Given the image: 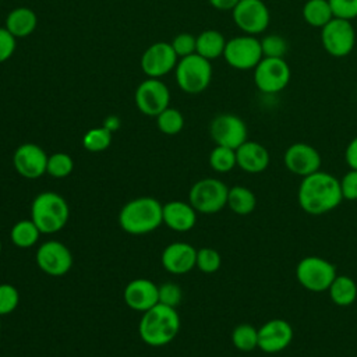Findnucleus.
<instances>
[{
	"label": "nucleus",
	"mask_w": 357,
	"mask_h": 357,
	"mask_svg": "<svg viewBox=\"0 0 357 357\" xmlns=\"http://www.w3.org/2000/svg\"><path fill=\"white\" fill-rule=\"evenodd\" d=\"M343 201L340 181L328 172L318 170L301 178L297 190L298 206L308 215H324Z\"/></svg>",
	"instance_id": "obj_1"
},
{
	"label": "nucleus",
	"mask_w": 357,
	"mask_h": 357,
	"mask_svg": "<svg viewBox=\"0 0 357 357\" xmlns=\"http://www.w3.org/2000/svg\"><path fill=\"white\" fill-rule=\"evenodd\" d=\"M180 331V317L174 307L158 303L148 311L142 312L138 332L141 339L152 346L160 347L169 344Z\"/></svg>",
	"instance_id": "obj_2"
},
{
	"label": "nucleus",
	"mask_w": 357,
	"mask_h": 357,
	"mask_svg": "<svg viewBox=\"0 0 357 357\" xmlns=\"http://www.w3.org/2000/svg\"><path fill=\"white\" fill-rule=\"evenodd\" d=\"M163 205L152 197H139L128 201L120 211L121 229L134 236L156 230L163 223Z\"/></svg>",
	"instance_id": "obj_3"
},
{
	"label": "nucleus",
	"mask_w": 357,
	"mask_h": 357,
	"mask_svg": "<svg viewBox=\"0 0 357 357\" xmlns=\"http://www.w3.org/2000/svg\"><path fill=\"white\" fill-rule=\"evenodd\" d=\"M70 216L67 201L57 192L45 191L38 194L31 205V219L42 234L60 231Z\"/></svg>",
	"instance_id": "obj_4"
},
{
	"label": "nucleus",
	"mask_w": 357,
	"mask_h": 357,
	"mask_svg": "<svg viewBox=\"0 0 357 357\" xmlns=\"http://www.w3.org/2000/svg\"><path fill=\"white\" fill-rule=\"evenodd\" d=\"M174 75L176 82L183 92L197 95L209 86L212 79V66L209 60L194 53L181 57L177 61Z\"/></svg>",
	"instance_id": "obj_5"
},
{
	"label": "nucleus",
	"mask_w": 357,
	"mask_h": 357,
	"mask_svg": "<svg viewBox=\"0 0 357 357\" xmlns=\"http://www.w3.org/2000/svg\"><path fill=\"white\" fill-rule=\"evenodd\" d=\"M336 266L318 255L301 258L296 265V279L308 291H326L336 278Z\"/></svg>",
	"instance_id": "obj_6"
},
{
	"label": "nucleus",
	"mask_w": 357,
	"mask_h": 357,
	"mask_svg": "<svg viewBox=\"0 0 357 357\" xmlns=\"http://www.w3.org/2000/svg\"><path fill=\"white\" fill-rule=\"evenodd\" d=\"M229 187L219 178H202L192 184L188 199L191 206L201 213H216L227 206Z\"/></svg>",
	"instance_id": "obj_7"
},
{
	"label": "nucleus",
	"mask_w": 357,
	"mask_h": 357,
	"mask_svg": "<svg viewBox=\"0 0 357 357\" xmlns=\"http://www.w3.org/2000/svg\"><path fill=\"white\" fill-rule=\"evenodd\" d=\"M223 57L236 70H251L262 60L261 40L254 35H241L226 42Z\"/></svg>",
	"instance_id": "obj_8"
},
{
	"label": "nucleus",
	"mask_w": 357,
	"mask_h": 357,
	"mask_svg": "<svg viewBox=\"0 0 357 357\" xmlns=\"http://www.w3.org/2000/svg\"><path fill=\"white\" fill-rule=\"evenodd\" d=\"M291 71L284 59L262 57L254 68V82L264 93H278L290 82Z\"/></svg>",
	"instance_id": "obj_9"
},
{
	"label": "nucleus",
	"mask_w": 357,
	"mask_h": 357,
	"mask_svg": "<svg viewBox=\"0 0 357 357\" xmlns=\"http://www.w3.org/2000/svg\"><path fill=\"white\" fill-rule=\"evenodd\" d=\"M321 29L322 46L331 56L344 57L353 50L356 45V29L349 20L335 17Z\"/></svg>",
	"instance_id": "obj_10"
},
{
	"label": "nucleus",
	"mask_w": 357,
	"mask_h": 357,
	"mask_svg": "<svg viewBox=\"0 0 357 357\" xmlns=\"http://www.w3.org/2000/svg\"><path fill=\"white\" fill-rule=\"evenodd\" d=\"M134 102L137 109L145 114L156 117L170 102V91L159 78H146L135 89Z\"/></svg>",
	"instance_id": "obj_11"
},
{
	"label": "nucleus",
	"mask_w": 357,
	"mask_h": 357,
	"mask_svg": "<svg viewBox=\"0 0 357 357\" xmlns=\"http://www.w3.org/2000/svg\"><path fill=\"white\" fill-rule=\"evenodd\" d=\"M233 21L247 35L264 32L269 25V10L262 0H240L231 10Z\"/></svg>",
	"instance_id": "obj_12"
},
{
	"label": "nucleus",
	"mask_w": 357,
	"mask_h": 357,
	"mask_svg": "<svg viewBox=\"0 0 357 357\" xmlns=\"http://www.w3.org/2000/svg\"><path fill=\"white\" fill-rule=\"evenodd\" d=\"M209 132L216 145L237 149L247 141L248 131L243 119L231 113H222L211 121Z\"/></svg>",
	"instance_id": "obj_13"
},
{
	"label": "nucleus",
	"mask_w": 357,
	"mask_h": 357,
	"mask_svg": "<svg viewBox=\"0 0 357 357\" xmlns=\"http://www.w3.org/2000/svg\"><path fill=\"white\" fill-rule=\"evenodd\" d=\"M36 264L39 269L49 276H63L73 266V254L63 243L49 240L39 245L36 251Z\"/></svg>",
	"instance_id": "obj_14"
},
{
	"label": "nucleus",
	"mask_w": 357,
	"mask_h": 357,
	"mask_svg": "<svg viewBox=\"0 0 357 357\" xmlns=\"http://www.w3.org/2000/svg\"><path fill=\"white\" fill-rule=\"evenodd\" d=\"M294 332L290 322L283 318H272L258 328V349L266 354H276L287 349Z\"/></svg>",
	"instance_id": "obj_15"
},
{
	"label": "nucleus",
	"mask_w": 357,
	"mask_h": 357,
	"mask_svg": "<svg viewBox=\"0 0 357 357\" xmlns=\"http://www.w3.org/2000/svg\"><path fill=\"white\" fill-rule=\"evenodd\" d=\"M177 54L167 42L152 43L141 56V68L149 78H160L176 68Z\"/></svg>",
	"instance_id": "obj_16"
},
{
	"label": "nucleus",
	"mask_w": 357,
	"mask_h": 357,
	"mask_svg": "<svg viewBox=\"0 0 357 357\" xmlns=\"http://www.w3.org/2000/svg\"><path fill=\"white\" fill-rule=\"evenodd\" d=\"M321 155L319 152L310 144L296 142L291 144L283 155V163L286 169L301 178L310 176L319 170L321 167Z\"/></svg>",
	"instance_id": "obj_17"
},
{
	"label": "nucleus",
	"mask_w": 357,
	"mask_h": 357,
	"mask_svg": "<svg viewBox=\"0 0 357 357\" xmlns=\"http://www.w3.org/2000/svg\"><path fill=\"white\" fill-rule=\"evenodd\" d=\"M49 156L36 144L26 142L20 145L13 155V165L17 173L25 178H39L46 173Z\"/></svg>",
	"instance_id": "obj_18"
},
{
	"label": "nucleus",
	"mask_w": 357,
	"mask_h": 357,
	"mask_svg": "<svg viewBox=\"0 0 357 357\" xmlns=\"http://www.w3.org/2000/svg\"><path fill=\"white\" fill-rule=\"evenodd\" d=\"M123 298L131 310L145 312L159 303V286L149 279H134L126 286Z\"/></svg>",
	"instance_id": "obj_19"
},
{
	"label": "nucleus",
	"mask_w": 357,
	"mask_h": 357,
	"mask_svg": "<svg viewBox=\"0 0 357 357\" xmlns=\"http://www.w3.org/2000/svg\"><path fill=\"white\" fill-rule=\"evenodd\" d=\"M197 264V250L188 243H172L162 252L163 268L174 275L190 272Z\"/></svg>",
	"instance_id": "obj_20"
},
{
	"label": "nucleus",
	"mask_w": 357,
	"mask_h": 357,
	"mask_svg": "<svg viewBox=\"0 0 357 357\" xmlns=\"http://www.w3.org/2000/svg\"><path fill=\"white\" fill-rule=\"evenodd\" d=\"M237 166L250 174L262 173L271 162L268 149L255 141H245L236 149Z\"/></svg>",
	"instance_id": "obj_21"
},
{
	"label": "nucleus",
	"mask_w": 357,
	"mask_h": 357,
	"mask_svg": "<svg viewBox=\"0 0 357 357\" xmlns=\"http://www.w3.org/2000/svg\"><path fill=\"white\" fill-rule=\"evenodd\" d=\"M163 223L174 231H188L197 223V211L190 202L170 201L163 205Z\"/></svg>",
	"instance_id": "obj_22"
},
{
	"label": "nucleus",
	"mask_w": 357,
	"mask_h": 357,
	"mask_svg": "<svg viewBox=\"0 0 357 357\" xmlns=\"http://www.w3.org/2000/svg\"><path fill=\"white\" fill-rule=\"evenodd\" d=\"M38 25V17L32 8L17 7L6 17V28L18 39L31 35Z\"/></svg>",
	"instance_id": "obj_23"
},
{
	"label": "nucleus",
	"mask_w": 357,
	"mask_h": 357,
	"mask_svg": "<svg viewBox=\"0 0 357 357\" xmlns=\"http://www.w3.org/2000/svg\"><path fill=\"white\" fill-rule=\"evenodd\" d=\"M225 36L216 29H205L197 36L195 53L206 60H215L223 56L226 46Z\"/></svg>",
	"instance_id": "obj_24"
},
{
	"label": "nucleus",
	"mask_w": 357,
	"mask_h": 357,
	"mask_svg": "<svg viewBox=\"0 0 357 357\" xmlns=\"http://www.w3.org/2000/svg\"><path fill=\"white\" fill-rule=\"evenodd\" d=\"M326 291L329 293L332 303L339 307H349L357 298V284L346 275H336Z\"/></svg>",
	"instance_id": "obj_25"
},
{
	"label": "nucleus",
	"mask_w": 357,
	"mask_h": 357,
	"mask_svg": "<svg viewBox=\"0 0 357 357\" xmlns=\"http://www.w3.org/2000/svg\"><path fill=\"white\" fill-rule=\"evenodd\" d=\"M303 17L304 21L314 28H324L335 18L328 0H307L303 7Z\"/></svg>",
	"instance_id": "obj_26"
},
{
	"label": "nucleus",
	"mask_w": 357,
	"mask_h": 357,
	"mask_svg": "<svg viewBox=\"0 0 357 357\" xmlns=\"http://www.w3.org/2000/svg\"><path fill=\"white\" fill-rule=\"evenodd\" d=\"M227 206L237 215H248L257 206V197L250 188L244 185H234L229 188Z\"/></svg>",
	"instance_id": "obj_27"
},
{
	"label": "nucleus",
	"mask_w": 357,
	"mask_h": 357,
	"mask_svg": "<svg viewBox=\"0 0 357 357\" xmlns=\"http://www.w3.org/2000/svg\"><path fill=\"white\" fill-rule=\"evenodd\" d=\"M40 234L42 233L32 219H22L11 227L10 238L14 245L20 248H29L38 243Z\"/></svg>",
	"instance_id": "obj_28"
},
{
	"label": "nucleus",
	"mask_w": 357,
	"mask_h": 357,
	"mask_svg": "<svg viewBox=\"0 0 357 357\" xmlns=\"http://www.w3.org/2000/svg\"><path fill=\"white\" fill-rule=\"evenodd\" d=\"M231 343L240 351H252L258 347V329L250 324H240L231 332Z\"/></svg>",
	"instance_id": "obj_29"
},
{
	"label": "nucleus",
	"mask_w": 357,
	"mask_h": 357,
	"mask_svg": "<svg viewBox=\"0 0 357 357\" xmlns=\"http://www.w3.org/2000/svg\"><path fill=\"white\" fill-rule=\"evenodd\" d=\"M209 165L215 172L227 173L234 166H237L236 160V149L216 145L209 153Z\"/></svg>",
	"instance_id": "obj_30"
},
{
	"label": "nucleus",
	"mask_w": 357,
	"mask_h": 357,
	"mask_svg": "<svg viewBox=\"0 0 357 357\" xmlns=\"http://www.w3.org/2000/svg\"><path fill=\"white\" fill-rule=\"evenodd\" d=\"M156 126L163 134L176 135L184 127V117L180 110L174 107H166L156 116Z\"/></svg>",
	"instance_id": "obj_31"
},
{
	"label": "nucleus",
	"mask_w": 357,
	"mask_h": 357,
	"mask_svg": "<svg viewBox=\"0 0 357 357\" xmlns=\"http://www.w3.org/2000/svg\"><path fill=\"white\" fill-rule=\"evenodd\" d=\"M112 134L107 128L96 127L88 130L82 137V145L88 152L106 151L112 142Z\"/></svg>",
	"instance_id": "obj_32"
},
{
	"label": "nucleus",
	"mask_w": 357,
	"mask_h": 357,
	"mask_svg": "<svg viewBox=\"0 0 357 357\" xmlns=\"http://www.w3.org/2000/svg\"><path fill=\"white\" fill-rule=\"evenodd\" d=\"M74 169L73 158L66 152H56L49 156L46 173L56 178H63L70 176Z\"/></svg>",
	"instance_id": "obj_33"
},
{
	"label": "nucleus",
	"mask_w": 357,
	"mask_h": 357,
	"mask_svg": "<svg viewBox=\"0 0 357 357\" xmlns=\"http://www.w3.org/2000/svg\"><path fill=\"white\" fill-rule=\"evenodd\" d=\"M222 264L220 254L211 247H204L197 250V264L195 266L204 273H215Z\"/></svg>",
	"instance_id": "obj_34"
},
{
	"label": "nucleus",
	"mask_w": 357,
	"mask_h": 357,
	"mask_svg": "<svg viewBox=\"0 0 357 357\" xmlns=\"http://www.w3.org/2000/svg\"><path fill=\"white\" fill-rule=\"evenodd\" d=\"M261 47H262V56L264 57L283 59L284 54L287 53L289 45H287V42L283 36L272 33V35H266L261 40Z\"/></svg>",
	"instance_id": "obj_35"
},
{
	"label": "nucleus",
	"mask_w": 357,
	"mask_h": 357,
	"mask_svg": "<svg viewBox=\"0 0 357 357\" xmlns=\"http://www.w3.org/2000/svg\"><path fill=\"white\" fill-rule=\"evenodd\" d=\"M20 303V293L15 286L10 283L0 284V317L11 314Z\"/></svg>",
	"instance_id": "obj_36"
},
{
	"label": "nucleus",
	"mask_w": 357,
	"mask_h": 357,
	"mask_svg": "<svg viewBox=\"0 0 357 357\" xmlns=\"http://www.w3.org/2000/svg\"><path fill=\"white\" fill-rule=\"evenodd\" d=\"M170 45H172L174 53L177 54V57L181 59V57L195 53L197 38L188 32H181L173 38Z\"/></svg>",
	"instance_id": "obj_37"
},
{
	"label": "nucleus",
	"mask_w": 357,
	"mask_h": 357,
	"mask_svg": "<svg viewBox=\"0 0 357 357\" xmlns=\"http://www.w3.org/2000/svg\"><path fill=\"white\" fill-rule=\"evenodd\" d=\"M183 291L180 286H177L173 282H166L162 286H159V303L169 305V307H177L181 303Z\"/></svg>",
	"instance_id": "obj_38"
},
{
	"label": "nucleus",
	"mask_w": 357,
	"mask_h": 357,
	"mask_svg": "<svg viewBox=\"0 0 357 357\" xmlns=\"http://www.w3.org/2000/svg\"><path fill=\"white\" fill-rule=\"evenodd\" d=\"M336 18L349 20L357 17V0H328Z\"/></svg>",
	"instance_id": "obj_39"
},
{
	"label": "nucleus",
	"mask_w": 357,
	"mask_h": 357,
	"mask_svg": "<svg viewBox=\"0 0 357 357\" xmlns=\"http://www.w3.org/2000/svg\"><path fill=\"white\" fill-rule=\"evenodd\" d=\"M339 181L343 199L357 201V170L350 169Z\"/></svg>",
	"instance_id": "obj_40"
},
{
	"label": "nucleus",
	"mask_w": 357,
	"mask_h": 357,
	"mask_svg": "<svg viewBox=\"0 0 357 357\" xmlns=\"http://www.w3.org/2000/svg\"><path fill=\"white\" fill-rule=\"evenodd\" d=\"M15 46L17 38L6 26H0V63L8 60L14 54Z\"/></svg>",
	"instance_id": "obj_41"
},
{
	"label": "nucleus",
	"mask_w": 357,
	"mask_h": 357,
	"mask_svg": "<svg viewBox=\"0 0 357 357\" xmlns=\"http://www.w3.org/2000/svg\"><path fill=\"white\" fill-rule=\"evenodd\" d=\"M344 160L350 169L357 170V137H354L346 146Z\"/></svg>",
	"instance_id": "obj_42"
},
{
	"label": "nucleus",
	"mask_w": 357,
	"mask_h": 357,
	"mask_svg": "<svg viewBox=\"0 0 357 357\" xmlns=\"http://www.w3.org/2000/svg\"><path fill=\"white\" fill-rule=\"evenodd\" d=\"M209 4L220 11H229L233 10L240 0H208Z\"/></svg>",
	"instance_id": "obj_43"
},
{
	"label": "nucleus",
	"mask_w": 357,
	"mask_h": 357,
	"mask_svg": "<svg viewBox=\"0 0 357 357\" xmlns=\"http://www.w3.org/2000/svg\"><path fill=\"white\" fill-rule=\"evenodd\" d=\"M103 127L107 128L110 132H114L120 128V119L117 116H107L103 121Z\"/></svg>",
	"instance_id": "obj_44"
},
{
	"label": "nucleus",
	"mask_w": 357,
	"mask_h": 357,
	"mask_svg": "<svg viewBox=\"0 0 357 357\" xmlns=\"http://www.w3.org/2000/svg\"><path fill=\"white\" fill-rule=\"evenodd\" d=\"M0 335H1V319H0Z\"/></svg>",
	"instance_id": "obj_45"
},
{
	"label": "nucleus",
	"mask_w": 357,
	"mask_h": 357,
	"mask_svg": "<svg viewBox=\"0 0 357 357\" xmlns=\"http://www.w3.org/2000/svg\"><path fill=\"white\" fill-rule=\"evenodd\" d=\"M0 254H1V240H0Z\"/></svg>",
	"instance_id": "obj_46"
}]
</instances>
